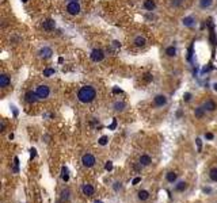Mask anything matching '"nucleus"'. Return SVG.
<instances>
[{
  "label": "nucleus",
  "instance_id": "f257e3e1",
  "mask_svg": "<svg viewBox=\"0 0 217 203\" xmlns=\"http://www.w3.org/2000/svg\"><path fill=\"white\" fill-rule=\"evenodd\" d=\"M96 98V90L92 86H84L77 91V100L80 103H91Z\"/></svg>",
  "mask_w": 217,
  "mask_h": 203
},
{
  "label": "nucleus",
  "instance_id": "f03ea898",
  "mask_svg": "<svg viewBox=\"0 0 217 203\" xmlns=\"http://www.w3.org/2000/svg\"><path fill=\"white\" fill-rule=\"evenodd\" d=\"M35 94L38 96V100H44L50 95V88L46 86V84H39L38 87L35 88Z\"/></svg>",
  "mask_w": 217,
  "mask_h": 203
},
{
  "label": "nucleus",
  "instance_id": "7ed1b4c3",
  "mask_svg": "<svg viewBox=\"0 0 217 203\" xmlns=\"http://www.w3.org/2000/svg\"><path fill=\"white\" fill-rule=\"evenodd\" d=\"M81 164H83V167H85V168H92L96 164V158L92 153H85V154H83V157H81Z\"/></svg>",
  "mask_w": 217,
  "mask_h": 203
},
{
  "label": "nucleus",
  "instance_id": "20e7f679",
  "mask_svg": "<svg viewBox=\"0 0 217 203\" xmlns=\"http://www.w3.org/2000/svg\"><path fill=\"white\" fill-rule=\"evenodd\" d=\"M81 11V7L77 2H69L68 6H67V12L69 15H79Z\"/></svg>",
  "mask_w": 217,
  "mask_h": 203
},
{
  "label": "nucleus",
  "instance_id": "39448f33",
  "mask_svg": "<svg viewBox=\"0 0 217 203\" xmlns=\"http://www.w3.org/2000/svg\"><path fill=\"white\" fill-rule=\"evenodd\" d=\"M167 102H168V99L166 95H163V94H159V95H156L155 98H153V104H155L156 107H164L167 104Z\"/></svg>",
  "mask_w": 217,
  "mask_h": 203
},
{
  "label": "nucleus",
  "instance_id": "423d86ee",
  "mask_svg": "<svg viewBox=\"0 0 217 203\" xmlns=\"http://www.w3.org/2000/svg\"><path fill=\"white\" fill-rule=\"evenodd\" d=\"M81 192H83V195H85V196H92V195L95 194V188L92 184L84 183L83 186H81Z\"/></svg>",
  "mask_w": 217,
  "mask_h": 203
},
{
  "label": "nucleus",
  "instance_id": "0eeeda50",
  "mask_svg": "<svg viewBox=\"0 0 217 203\" xmlns=\"http://www.w3.org/2000/svg\"><path fill=\"white\" fill-rule=\"evenodd\" d=\"M38 100V96H37L35 91H27L25 94V102L29 103V104H33V103H35Z\"/></svg>",
  "mask_w": 217,
  "mask_h": 203
},
{
  "label": "nucleus",
  "instance_id": "6e6552de",
  "mask_svg": "<svg viewBox=\"0 0 217 203\" xmlns=\"http://www.w3.org/2000/svg\"><path fill=\"white\" fill-rule=\"evenodd\" d=\"M103 57H104V53L100 49H94L91 51V60L94 61V62H99V61H102L103 60Z\"/></svg>",
  "mask_w": 217,
  "mask_h": 203
},
{
  "label": "nucleus",
  "instance_id": "1a4fd4ad",
  "mask_svg": "<svg viewBox=\"0 0 217 203\" xmlns=\"http://www.w3.org/2000/svg\"><path fill=\"white\" fill-rule=\"evenodd\" d=\"M202 107L205 108V111H208V113H213V111H215V110L217 108V104H216V102H215V100H212V99H208V100L202 104Z\"/></svg>",
  "mask_w": 217,
  "mask_h": 203
},
{
  "label": "nucleus",
  "instance_id": "9d476101",
  "mask_svg": "<svg viewBox=\"0 0 217 203\" xmlns=\"http://www.w3.org/2000/svg\"><path fill=\"white\" fill-rule=\"evenodd\" d=\"M52 54H53V50H52L50 47H48V46L41 47L39 51H38V56L41 58H49V57H52Z\"/></svg>",
  "mask_w": 217,
  "mask_h": 203
},
{
  "label": "nucleus",
  "instance_id": "9b49d317",
  "mask_svg": "<svg viewBox=\"0 0 217 203\" xmlns=\"http://www.w3.org/2000/svg\"><path fill=\"white\" fill-rule=\"evenodd\" d=\"M42 29L44 30H46V31H52V30H54L56 29V22L53 19H46V20H44L42 22Z\"/></svg>",
  "mask_w": 217,
  "mask_h": 203
},
{
  "label": "nucleus",
  "instance_id": "f8f14e48",
  "mask_svg": "<svg viewBox=\"0 0 217 203\" xmlns=\"http://www.w3.org/2000/svg\"><path fill=\"white\" fill-rule=\"evenodd\" d=\"M10 84H11L10 76L6 75V73H2V75H0V87L7 88V87H10Z\"/></svg>",
  "mask_w": 217,
  "mask_h": 203
},
{
  "label": "nucleus",
  "instance_id": "ddd939ff",
  "mask_svg": "<svg viewBox=\"0 0 217 203\" xmlns=\"http://www.w3.org/2000/svg\"><path fill=\"white\" fill-rule=\"evenodd\" d=\"M138 162H140L143 167H148V165L152 164V158H151V156H148V154H141L140 158H138Z\"/></svg>",
  "mask_w": 217,
  "mask_h": 203
},
{
  "label": "nucleus",
  "instance_id": "4468645a",
  "mask_svg": "<svg viewBox=\"0 0 217 203\" xmlns=\"http://www.w3.org/2000/svg\"><path fill=\"white\" fill-rule=\"evenodd\" d=\"M149 196H151V194H149V191L148 190H140L137 192V199L140 202H145V201H148Z\"/></svg>",
  "mask_w": 217,
  "mask_h": 203
},
{
  "label": "nucleus",
  "instance_id": "2eb2a0df",
  "mask_svg": "<svg viewBox=\"0 0 217 203\" xmlns=\"http://www.w3.org/2000/svg\"><path fill=\"white\" fill-rule=\"evenodd\" d=\"M113 108H114V111L115 113H122L123 110L126 108V103L125 102H122V100H117L113 104Z\"/></svg>",
  "mask_w": 217,
  "mask_h": 203
},
{
  "label": "nucleus",
  "instance_id": "dca6fc26",
  "mask_svg": "<svg viewBox=\"0 0 217 203\" xmlns=\"http://www.w3.org/2000/svg\"><path fill=\"white\" fill-rule=\"evenodd\" d=\"M133 43L137 47H143V46H145V43H147V39H145L144 37H141V35H137V37H134Z\"/></svg>",
  "mask_w": 217,
  "mask_h": 203
},
{
  "label": "nucleus",
  "instance_id": "f3484780",
  "mask_svg": "<svg viewBox=\"0 0 217 203\" xmlns=\"http://www.w3.org/2000/svg\"><path fill=\"white\" fill-rule=\"evenodd\" d=\"M182 24L185 26V27H193V26L196 24V19H194L193 16H186V18H183Z\"/></svg>",
  "mask_w": 217,
  "mask_h": 203
},
{
  "label": "nucleus",
  "instance_id": "a211bd4d",
  "mask_svg": "<svg viewBox=\"0 0 217 203\" xmlns=\"http://www.w3.org/2000/svg\"><path fill=\"white\" fill-rule=\"evenodd\" d=\"M166 180H167L168 183L174 184V183L178 180V175H177V173H175V172L170 171V172H167V173H166Z\"/></svg>",
  "mask_w": 217,
  "mask_h": 203
},
{
  "label": "nucleus",
  "instance_id": "6ab92c4d",
  "mask_svg": "<svg viewBox=\"0 0 217 203\" xmlns=\"http://www.w3.org/2000/svg\"><path fill=\"white\" fill-rule=\"evenodd\" d=\"M205 113H206V111H205V108L202 106L197 107V108L194 110V115H196V118H198V119H202V118L205 117Z\"/></svg>",
  "mask_w": 217,
  "mask_h": 203
},
{
  "label": "nucleus",
  "instance_id": "aec40b11",
  "mask_svg": "<svg viewBox=\"0 0 217 203\" xmlns=\"http://www.w3.org/2000/svg\"><path fill=\"white\" fill-rule=\"evenodd\" d=\"M155 7H156L155 0H145V2H144V8H145V10L153 11V10H155Z\"/></svg>",
  "mask_w": 217,
  "mask_h": 203
},
{
  "label": "nucleus",
  "instance_id": "412c9836",
  "mask_svg": "<svg viewBox=\"0 0 217 203\" xmlns=\"http://www.w3.org/2000/svg\"><path fill=\"white\" fill-rule=\"evenodd\" d=\"M209 179H210L212 182L217 183V167H213L210 171H209Z\"/></svg>",
  "mask_w": 217,
  "mask_h": 203
},
{
  "label": "nucleus",
  "instance_id": "4be33fe9",
  "mask_svg": "<svg viewBox=\"0 0 217 203\" xmlns=\"http://www.w3.org/2000/svg\"><path fill=\"white\" fill-rule=\"evenodd\" d=\"M186 188H187V183H186V182H179L177 186H175V191H178V192H183Z\"/></svg>",
  "mask_w": 217,
  "mask_h": 203
},
{
  "label": "nucleus",
  "instance_id": "5701e85b",
  "mask_svg": "<svg viewBox=\"0 0 217 203\" xmlns=\"http://www.w3.org/2000/svg\"><path fill=\"white\" fill-rule=\"evenodd\" d=\"M69 198H71V191L68 190V188H67V190H62V192H61V201L62 202H68Z\"/></svg>",
  "mask_w": 217,
  "mask_h": 203
},
{
  "label": "nucleus",
  "instance_id": "b1692460",
  "mask_svg": "<svg viewBox=\"0 0 217 203\" xmlns=\"http://www.w3.org/2000/svg\"><path fill=\"white\" fill-rule=\"evenodd\" d=\"M212 4H213V0H200V6H201V8H204V10L209 8Z\"/></svg>",
  "mask_w": 217,
  "mask_h": 203
},
{
  "label": "nucleus",
  "instance_id": "393cba45",
  "mask_svg": "<svg viewBox=\"0 0 217 203\" xmlns=\"http://www.w3.org/2000/svg\"><path fill=\"white\" fill-rule=\"evenodd\" d=\"M166 54L168 57H175L177 56V49H175L174 46H168L166 49Z\"/></svg>",
  "mask_w": 217,
  "mask_h": 203
},
{
  "label": "nucleus",
  "instance_id": "a878e982",
  "mask_svg": "<svg viewBox=\"0 0 217 203\" xmlns=\"http://www.w3.org/2000/svg\"><path fill=\"white\" fill-rule=\"evenodd\" d=\"M61 179L64 180V182H68L69 180V173H68V169L65 167H62V169H61Z\"/></svg>",
  "mask_w": 217,
  "mask_h": 203
},
{
  "label": "nucleus",
  "instance_id": "bb28decb",
  "mask_svg": "<svg viewBox=\"0 0 217 203\" xmlns=\"http://www.w3.org/2000/svg\"><path fill=\"white\" fill-rule=\"evenodd\" d=\"M52 75H54V69H53V68H46V69H44V76H45V77H50Z\"/></svg>",
  "mask_w": 217,
  "mask_h": 203
},
{
  "label": "nucleus",
  "instance_id": "cd10ccee",
  "mask_svg": "<svg viewBox=\"0 0 217 203\" xmlns=\"http://www.w3.org/2000/svg\"><path fill=\"white\" fill-rule=\"evenodd\" d=\"M183 3H185V0H173V2H171V6H173V7H179V6H182Z\"/></svg>",
  "mask_w": 217,
  "mask_h": 203
},
{
  "label": "nucleus",
  "instance_id": "c85d7f7f",
  "mask_svg": "<svg viewBox=\"0 0 217 203\" xmlns=\"http://www.w3.org/2000/svg\"><path fill=\"white\" fill-rule=\"evenodd\" d=\"M107 139H108V138H107V135H102V137L99 138V141H98V142H99V145L104 146V145L107 143Z\"/></svg>",
  "mask_w": 217,
  "mask_h": 203
},
{
  "label": "nucleus",
  "instance_id": "c756f323",
  "mask_svg": "<svg viewBox=\"0 0 217 203\" xmlns=\"http://www.w3.org/2000/svg\"><path fill=\"white\" fill-rule=\"evenodd\" d=\"M104 169H106V171H111V169H113V162L107 161L106 164H104Z\"/></svg>",
  "mask_w": 217,
  "mask_h": 203
},
{
  "label": "nucleus",
  "instance_id": "7c9ffc66",
  "mask_svg": "<svg viewBox=\"0 0 217 203\" xmlns=\"http://www.w3.org/2000/svg\"><path fill=\"white\" fill-rule=\"evenodd\" d=\"M121 188H122V186H121V183H119V182H115L114 183V191H117V192H118Z\"/></svg>",
  "mask_w": 217,
  "mask_h": 203
},
{
  "label": "nucleus",
  "instance_id": "2f4dec72",
  "mask_svg": "<svg viewBox=\"0 0 217 203\" xmlns=\"http://www.w3.org/2000/svg\"><path fill=\"white\" fill-rule=\"evenodd\" d=\"M115 127H117V119H113V122H111V125L108 126V129H110V130H114Z\"/></svg>",
  "mask_w": 217,
  "mask_h": 203
},
{
  "label": "nucleus",
  "instance_id": "473e14b6",
  "mask_svg": "<svg viewBox=\"0 0 217 203\" xmlns=\"http://www.w3.org/2000/svg\"><path fill=\"white\" fill-rule=\"evenodd\" d=\"M0 131H2V133L6 131V122H4V121L0 122Z\"/></svg>",
  "mask_w": 217,
  "mask_h": 203
},
{
  "label": "nucleus",
  "instance_id": "72a5a7b5",
  "mask_svg": "<svg viewBox=\"0 0 217 203\" xmlns=\"http://www.w3.org/2000/svg\"><path fill=\"white\" fill-rule=\"evenodd\" d=\"M196 142H197V146H198V152H201V149H202V143H201V139L197 138Z\"/></svg>",
  "mask_w": 217,
  "mask_h": 203
},
{
  "label": "nucleus",
  "instance_id": "f704fd0d",
  "mask_svg": "<svg viewBox=\"0 0 217 203\" xmlns=\"http://www.w3.org/2000/svg\"><path fill=\"white\" fill-rule=\"evenodd\" d=\"M183 99H185V102H190V99H192V94H190V92H187V94H185V96H183Z\"/></svg>",
  "mask_w": 217,
  "mask_h": 203
},
{
  "label": "nucleus",
  "instance_id": "c9c22d12",
  "mask_svg": "<svg viewBox=\"0 0 217 203\" xmlns=\"http://www.w3.org/2000/svg\"><path fill=\"white\" fill-rule=\"evenodd\" d=\"M144 80L147 81V83L152 81V75H151V73H147V75H145V77H144Z\"/></svg>",
  "mask_w": 217,
  "mask_h": 203
},
{
  "label": "nucleus",
  "instance_id": "e433bc0d",
  "mask_svg": "<svg viewBox=\"0 0 217 203\" xmlns=\"http://www.w3.org/2000/svg\"><path fill=\"white\" fill-rule=\"evenodd\" d=\"M140 182H141V178H134L133 182H132V184H133V186H136V184H138Z\"/></svg>",
  "mask_w": 217,
  "mask_h": 203
},
{
  "label": "nucleus",
  "instance_id": "4c0bfd02",
  "mask_svg": "<svg viewBox=\"0 0 217 203\" xmlns=\"http://www.w3.org/2000/svg\"><path fill=\"white\" fill-rule=\"evenodd\" d=\"M192 56H193V45L189 47V56H187L189 60H192Z\"/></svg>",
  "mask_w": 217,
  "mask_h": 203
},
{
  "label": "nucleus",
  "instance_id": "58836bf2",
  "mask_svg": "<svg viewBox=\"0 0 217 203\" xmlns=\"http://www.w3.org/2000/svg\"><path fill=\"white\" fill-rule=\"evenodd\" d=\"M205 138H206V139H213V134H212V133H206V134H205Z\"/></svg>",
  "mask_w": 217,
  "mask_h": 203
},
{
  "label": "nucleus",
  "instance_id": "ea45409f",
  "mask_svg": "<svg viewBox=\"0 0 217 203\" xmlns=\"http://www.w3.org/2000/svg\"><path fill=\"white\" fill-rule=\"evenodd\" d=\"M30 152H31V153H30V157H31V158H34L35 157V149H31V150H30Z\"/></svg>",
  "mask_w": 217,
  "mask_h": 203
},
{
  "label": "nucleus",
  "instance_id": "a19ab883",
  "mask_svg": "<svg viewBox=\"0 0 217 203\" xmlns=\"http://www.w3.org/2000/svg\"><path fill=\"white\" fill-rule=\"evenodd\" d=\"M14 161H15V167H18V165H19V158L15 157V158H14Z\"/></svg>",
  "mask_w": 217,
  "mask_h": 203
},
{
  "label": "nucleus",
  "instance_id": "79ce46f5",
  "mask_svg": "<svg viewBox=\"0 0 217 203\" xmlns=\"http://www.w3.org/2000/svg\"><path fill=\"white\" fill-rule=\"evenodd\" d=\"M113 92H114V94H121V90H118V88H114Z\"/></svg>",
  "mask_w": 217,
  "mask_h": 203
},
{
  "label": "nucleus",
  "instance_id": "37998d69",
  "mask_svg": "<svg viewBox=\"0 0 217 203\" xmlns=\"http://www.w3.org/2000/svg\"><path fill=\"white\" fill-rule=\"evenodd\" d=\"M213 87H215V91L217 92V83H216V84H215V86H213Z\"/></svg>",
  "mask_w": 217,
  "mask_h": 203
},
{
  "label": "nucleus",
  "instance_id": "c03bdc74",
  "mask_svg": "<svg viewBox=\"0 0 217 203\" xmlns=\"http://www.w3.org/2000/svg\"><path fill=\"white\" fill-rule=\"evenodd\" d=\"M95 203H103V202H100V201H96Z\"/></svg>",
  "mask_w": 217,
  "mask_h": 203
},
{
  "label": "nucleus",
  "instance_id": "a18cd8bd",
  "mask_svg": "<svg viewBox=\"0 0 217 203\" xmlns=\"http://www.w3.org/2000/svg\"><path fill=\"white\" fill-rule=\"evenodd\" d=\"M69 2H77V0H69Z\"/></svg>",
  "mask_w": 217,
  "mask_h": 203
},
{
  "label": "nucleus",
  "instance_id": "49530a36",
  "mask_svg": "<svg viewBox=\"0 0 217 203\" xmlns=\"http://www.w3.org/2000/svg\"><path fill=\"white\" fill-rule=\"evenodd\" d=\"M23 2H27V0H23Z\"/></svg>",
  "mask_w": 217,
  "mask_h": 203
}]
</instances>
